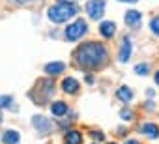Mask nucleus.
Returning a JSON list of instances; mask_svg holds the SVG:
<instances>
[{
  "label": "nucleus",
  "instance_id": "a211bd4d",
  "mask_svg": "<svg viewBox=\"0 0 159 144\" xmlns=\"http://www.w3.org/2000/svg\"><path fill=\"white\" fill-rule=\"evenodd\" d=\"M148 71H150L148 64H137L135 65V73L137 75H148Z\"/></svg>",
  "mask_w": 159,
  "mask_h": 144
},
{
  "label": "nucleus",
  "instance_id": "39448f33",
  "mask_svg": "<svg viewBox=\"0 0 159 144\" xmlns=\"http://www.w3.org/2000/svg\"><path fill=\"white\" fill-rule=\"evenodd\" d=\"M86 13L94 21L101 19L103 13H105V0H90V2L86 4Z\"/></svg>",
  "mask_w": 159,
  "mask_h": 144
},
{
  "label": "nucleus",
  "instance_id": "c85d7f7f",
  "mask_svg": "<svg viewBox=\"0 0 159 144\" xmlns=\"http://www.w3.org/2000/svg\"><path fill=\"white\" fill-rule=\"evenodd\" d=\"M0 124H2V114H0Z\"/></svg>",
  "mask_w": 159,
  "mask_h": 144
},
{
  "label": "nucleus",
  "instance_id": "f257e3e1",
  "mask_svg": "<svg viewBox=\"0 0 159 144\" xmlns=\"http://www.w3.org/2000/svg\"><path fill=\"white\" fill-rule=\"evenodd\" d=\"M73 58L83 69H96L107 62V49L98 41H86L75 49Z\"/></svg>",
  "mask_w": 159,
  "mask_h": 144
},
{
  "label": "nucleus",
  "instance_id": "f8f14e48",
  "mask_svg": "<svg viewBox=\"0 0 159 144\" xmlns=\"http://www.w3.org/2000/svg\"><path fill=\"white\" fill-rule=\"evenodd\" d=\"M144 137H148V138H157L159 137V129H157V125L155 124H142L140 125V129H139Z\"/></svg>",
  "mask_w": 159,
  "mask_h": 144
},
{
  "label": "nucleus",
  "instance_id": "5701e85b",
  "mask_svg": "<svg viewBox=\"0 0 159 144\" xmlns=\"http://www.w3.org/2000/svg\"><path fill=\"white\" fill-rule=\"evenodd\" d=\"M84 81H86L88 84H94V75H90V73H88V75H84Z\"/></svg>",
  "mask_w": 159,
  "mask_h": 144
},
{
  "label": "nucleus",
  "instance_id": "20e7f679",
  "mask_svg": "<svg viewBox=\"0 0 159 144\" xmlns=\"http://www.w3.org/2000/svg\"><path fill=\"white\" fill-rule=\"evenodd\" d=\"M86 30H88L86 21H84V19H77V21H73L71 25L66 26L64 36H66L67 41H77V39H81V38L86 34Z\"/></svg>",
  "mask_w": 159,
  "mask_h": 144
},
{
  "label": "nucleus",
  "instance_id": "b1692460",
  "mask_svg": "<svg viewBox=\"0 0 159 144\" xmlns=\"http://www.w3.org/2000/svg\"><path fill=\"white\" fill-rule=\"evenodd\" d=\"M144 109H150V110H152V109H153V103H152V101H148V103H144Z\"/></svg>",
  "mask_w": 159,
  "mask_h": 144
},
{
  "label": "nucleus",
  "instance_id": "6ab92c4d",
  "mask_svg": "<svg viewBox=\"0 0 159 144\" xmlns=\"http://www.w3.org/2000/svg\"><path fill=\"white\" fill-rule=\"evenodd\" d=\"M11 101H13V97H11V96H0V109H4V107H11Z\"/></svg>",
  "mask_w": 159,
  "mask_h": 144
},
{
  "label": "nucleus",
  "instance_id": "393cba45",
  "mask_svg": "<svg viewBox=\"0 0 159 144\" xmlns=\"http://www.w3.org/2000/svg\"><path fill=\"white\" fill-rule=\"evenodd\" d=\"M146 96H148V97H153V90H152V88H150V90H146Z\"/></svg>",
  "mask_w": 159,
  "mask_h": 144
},
{
  "label": "nucleus",
  "instance_id": "4be33fe9",
  "mask_svg": "<svg viewBox=\"0 0 159 144\" xmlns=\"http://www.w3.org/2000/svg\"><path fill=\"white\" fill-rule=\"evenodd\" d=\"M34 0H11V4L15 6H26V4H32Z\"/></svg>",
  "mask_w": 159,
  "mask_h": 144
},
{
  "label": "nucleus",
  "instance_id": "f03ea898",
  "mask_svg": "<svg viewBox=\"0 0 159 144\" xmlns=\"http://www.w3.org/2000/svg\"><path fill=\"white\" fill-rule=\"evenodd\" d=\"M77 13H79V6L73 4V2H58V4H54V6H51L47 10V17L54 25L66 23L71 17H75Z\"/></svg>",
  "mask_w": 159,
  "mask_h": 144
},
{
  "label": "nucleus",
  "instance_id": "bb28decb",
  "mask_svg": "<svg viewBox=\"0 0 159 144\" xmlns=\"http://www.w3.org/2000/svg\"><path fill=\"white\" fill-rule=\"evenodd\" d=\"M125 144H139V140H133L131 138V140H125Z\"/></svg>",
  "mask_w": 159,
  "mask_h": 144
},
{
  "label": "nucleus",
  "instance_id": "1a4fd4ad",
  "mask_svg": "<svg viewBox=\"0 0 159 144\" xmlns=\"http://www.w3.org/2000/svg\"><path fill=\"white\" fill-rule=\"evenodd\" d=\"M124 19H125V25H129V26H139V25H140V19H142V13L137 11V10H129V11L124 15Z\"/></svg>",
  "mask_w": 159,
  "mask_h": 144
},
{
  "label": "nucleus",
  "instance_id": "423d86ee",
  "mask_svg": "<svg viewBox=\"0 0 159 144\" xmlns=\"http://www.w3.org/2000/svg\"><path fill=\"white\" fill-rule=\"evenodd\" d=\"M32 125H34L39 133H43V135L52 131V124H51V120H49V118H45V116H41V114L32 116Z\"/></svg>",
  "mask_w": 159,
  "mask_h": 144
},
{
  "label": "nucleus",
  "instance_id": "2eb2a0df",
  "mask_svg": "<svg viewBox=\"0 0 159 144\" xmlns=\"http://www.w3.org/2000/svg\"><path fill=\"white\" fill-rule=\"evenodd\" d=\"M64 142H66V144H83V135L79 133L77 129H71V131L66 133Z\"/></svg>",
  "mask_w": 159,
  "mask_h": 144
},
{
  "label": "nucleus",
  "instance_id": "f3484780",
  "mask_svg": "<svg viewBox=\"0 0 159 144\" xmlns=\"http://www.w3.org/2000/svg\"><path fill=\"white\" fill-rule=\"evenodd\" d=\"M150 30H152V34H153V36H157V38H159V15H157V17H153V19L150 21Z\"/></svg>",
  "mask_w": 159,
  "mask_h": 144
},
{
  "label": "nucleus",
  "instance_id": "dca6fc26",
  "mask_svg": "<svg viewBox=\"0 0 159 144\" xmlns=\"http://www.w3.org/2000/svg\"><path fill=\"white\" fill-rule=\"evenodd\" d=\"M2 140H4V144H19L21 137H19V133H17L15 129H8V131L2 135Z\"/></svg>",
  "mask_w": 159,
  "mask_h": 144
},
{
  "label": "nucleus",
  "instance_id": "aec40b11",
  "mask_svg": "<svg viewBox=\"0 0 159 144\" xmlns=\"http://www.w3.org/2000/svg\"><path fill=\"white\" fill-rule=\"evenodd\" d=\"M94 140H98V142H101V140H105V133L103 131H96V129H92L90 133H88Z\"/></svg>",
  "mask_w": 159,
  "mask_h": 144
},
{
  "label": "nucleus",
  "instance_id": "4468645a",
  "mask_svg": "<svg viewBox=\"0 0 159 144\" xmlns=\"http://www.w3.org/2000/svg\"><path fill=\"white\" fill-rule=\"evenodd\" d=\"M45 73L47 75H60L62 71L66 69V65L62 64V62H51V64H45Z\"/></svg>",
  "mask_w": 159,
  "mask_h": 144
},
{
  "label": "nucleus",
  "instance_id": "a878e982",
  "mask_svg": "<svg viewBox=\"0 0 159 144\" xmlns=\"http://www.w3.org/2000/svg\"><path fill=\"white\" fill-rule=\"evenodd\" d=\"M120 2H127V4H135V2H139V0H120Z\"/></svg>",
  "mask_w": 159,
  "mask_h": 144
},
{
  "label": "nucleus",
  "instance_id": "cd10ccee",
  "mask_svg": "<svg viewBox=\"0 0 159 144\" xmlns=\"http://www.w3.org/2000/svg\"><path fill=\"white\" fill-rule=\"evenodd\" d=\"M153 79H155V84H159V71L155 73V77H153Z\"/></svg>",
  "mask_w": 159,
  "mask_h": 144
},
{
  "label": "nucleus",
  "instance_id": "c756f323",
  "mask_svg": "<svg viewBox=\"0 0 159 144\" xmlns=\"http://www.w3.org/2000/svg\"><path fill=\"white\" fill-rule=\"evenodd\" d=\"M109 144H116V142H109Z\"/></svg>",
  "mask_w": 159,
  "mask_h": 144
},
{
  "label": "nucleus",
  "instance_id": "ddd939ff",
  "mask_svg": "<svg viewBox=\"0 0 159 144\" xmlns=\"http://www.w3.org/2000/svg\"><path fill=\"white\" fill-rule=\"evenodd\" d=\"M116 97H118L122 103H129V101L133 99V90L124 84V86H120V88L116 90Z\"/></svg>",
  "mask_w": 159,
  "mask_h": 144
},
{
  "label": "nucleus",
  "instance_id": "6e6552de",
  "mask_svg": "<svg viewBox=\"0 0 159 144\" xmlns=\"http://www.w3.org/2000/svg\"><path fill=\"white\" fill-rule=\"evenodd\" d=\"M114 32H116V25H114L112 21H103V23L99 25V34H101L105 39H111V38L114 36Z\"/></svg>",
  "mask_w": 159,
  "mask_h": 144
},
{
  "label": "nucleus",
  "instance_id": "0eeeda50",
  "mask_svg": "<svg viewBox=\"0 0 159 144\" xmlns=\"http://www.w3.org/2000/svg\"><path fill=\"white\" fill-rule=\"evenodd\" d=\"M129 54H131V39L125 36V38H122V43H120L118 60H120V62H127V60H129Z\"/></svg>",
  "mask_w": 159,
  "mask_h": 144
},
{
  "label": "nucleus",
  "instance_id": "412c9836",
  "mask_svg": "<svg viewBox=\"0 0 159 144\" xmlns=\"http://www.w3.org/2000/svg\"><path fill=\"white\" fill-rule=\"evenodd\" d=\"M120 116H122V120H133V112H131L129 109H122Z\"/></svg>",
  "mask_w": 159,
  "mask_h": 144
},
{
  "label": "nucleus",
  "instance_id": "9d476101",
  "mask_svg": "<svg viewBox=\"0 0 159 144\" xmlns=\"http://www.w3.org/2000/svg\"><path fill=\"white\" fill-rule=\"evenodd\" d=\"M62 90H64L66 94H77V92H79V83H77V79L66 77V79L62 81Z\"/></svg>",
  "mask_w": 159,
  "mask_h": 144
},
{
  "label": "nucleus",
  "instance_id": "9b49d317",
  "mask_svg": "<svg viewBox=\"0 0 159 144\" xmlns=\"http://www.w3.org/2000/svg\"><path fill=\"white\" fill-rule=\"evenodd\" d=\"M51 112L54 114V118H64L67 114V105L64 101H52L51 103Z\"/></svg>",
  "mask_w": 159,
  "mask_h": 144
},
{
  "label": "nucleus",
  "instance_id": "7ed1b4c3",
  "mask_svg": "<svg viewBox=\"0 0 159 144\" xmlns=\"http://www.w3.org/2000/svg\"><path fill=\"white\" fill-rule=\"evenodd\" d=\"M52 92H54V83L51 79H39L36 83V86L28 92V97L39 105H45L52 97Z\"/></svg>",
  "mask_w": 159,
  "mask_h": 144
}]
</instances>
